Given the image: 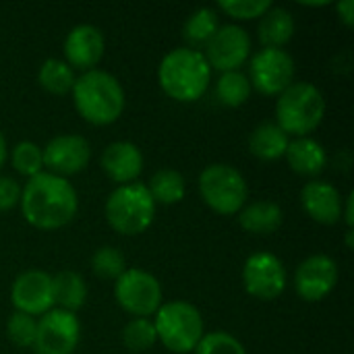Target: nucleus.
Segmentation results:
<instances>
[{"instance_id": "9", "label": "nucleus", "mask_w": 354, "mask_h": 354, "mask_svg": "<svg viewBox=\"0 0 354 354\" xmlns=\"http://www.w3.org/2000/svg\"><path fill=\"white\" fill-rule=\"evenodd\" d=\"M295 58L284 48H263L249 60L251 87L263 95H280L295 83Z\"/></svg>"}, {"instance_id": "35", "label": "nucleus", "mask_w": 354, "mask_h": 354, "mask_svg": "<svg viewBox=\"0 0 354 354\" xmlns=\"http://www.w3.org/2000/svg\"><path fill=\"white\" fill-rule=\"evenodd\" d=\"M336 12L338 17L342 19V23L346 27H353L354 25V0H342L336 4Z\"/></svg>"}, {"instance_id": "10", "label": "nucleus", "mask_w": 354, "mask_h": 354, "mask_svg": "<svg viewBox=\"0 0 354 354\" xmlns=\"http://www.w3.org/2000/svg\"><path fill=\"white\" fill-rule=\"evenodd\" d=\"M81 340V324L75 313L50 309L37 319L33 342L35 354H73Z\"/></svg>"}, {"instance_id": "32", "label": "nucleus", "mask_w": 354, "mask_h": 354, "mask_svg": "<svg viewBox=\"0 0 354 354\" xmlns=\"http://www.w3.org/2000/svg\"><path fill=\"white\" fill-rule=\"evenodd\" d=\"M6 334L10 342L19 348H33L37 334V319L25 313L15 311L6 322Z\"/></svg>"}, {"instance_id": "2", "label": "nucleus", "mask_w": 354, "mask_h": 354, "mask_svg": "<svg viewBox=\"0 0 354 354\" xmlns=\"http://www.w3.org/2000/svg\"><path fill=\"white\" fill-rule=\"evenodd\" d=\"M212 81V66L207 64L201 50L193 48H174L170 50L158 66V83L162 91L180 102H197Z\"/></svg>"}, {"instance_id": "5", "label": "nucleus", "mask_w": 354, "mask_h": 354, "mask_svg": "<svg viewBox=\"0 0 354 354\" xmlns=\"http://www.w3.org/2000/svg\"><path fill=\"white\" fill-rule=\"evenodd\" d=\"M106 220L122 236L145 232L156 220V203L143 183L116 187L106 199Z\"/></svg>"}, {"instance_id": "22", "label": "nucleus", "mask_w": 354, "mask_h": 354, "mask_svg": "<svg viewBox=\"0 0 354 354\" xmlns=\"http://www.w3.org/2000/svg\"><path fill=\"white\" fill-rule=\"evenodd\" d=\"M297 25L295 17L284 6H272L261 19H259V41L263 48H284L295 37Z\"/></svg>"}, {"instance_id": "30", "label": "nucleus", "mask_w": 354, "mask_h": 354, "mask_svg": "<svg viewBox=\"0 0 354 354\" xmlns=\"http://www.w3.org/2000/svg\"><path fill=\"white\" fill-rule=\"evenodd\" d=\"M91 270H93V274L97 278L116 282L127 270V259H124L122 251H118L116 247L106 245V247H100L91 255Z\"/></svg>"}, {"instance_id": "23", "label": "nucleus", "mask_w": 354, "mask_h": 354, "mask_svg": "<svg viewBox=\"0 0 354 354\" xmlns=\"http://www.w3.org/2000/svg\"><path fill=\"white\" fill-rule=\"evenodd\" d=\"M52 295L56 309L77 313L87 301V284L81 274L64 270L52 276Z\"/></svg>"}, {"instance_id": "19", "label": "nucleus", "mask_w": 354, "mask_h": 354, "mask_svg": "<svg viewBox=\"0 0 354 354\" xmlns=\"http://www.w3.org/2000/svg\"><path fill=\"white\" fill-rule=\"evenodd\" d=\"M284 158L288 160V166L301 174V176H319L324 172V168L328 166V153L326 147L311 139V137H297L290 139L288 149L284 153Z\"/></svg>"}, {"instance_id": "38", "label": "nucleus", "mask_w": 354, "mask_h": 354, "mask_svg": "<svg viewBox=\"0 0 354 354\" xmlns=\"http://www.w3.org/2000/svg\"><path fill=\"white\" fill-rule=\"evenodd\" d=\"M305 6H328L330 2H303Z\"/></svg>"}, {"instance_id": "27", "label": "nucleus", "mask_w": 354, "mask_h": 354, "mask_svg": "<svg viewBox=\"0 0 354 354\" xmlns=\"http://www.w3.org/2000/svg\"><path fill=\"white\" fill-rule=\"evenodd\" d=\"M77 77L75 71L60 58H48L37 71V83L54 95H66L73 91Z\"/></svg>"}, {"instance_id": "11", "label": "nucleus", "mask_w": 354, "mask_h": 354, "mask_svg": "<svg viewBox=\"0 0 354 354\" xmlns=\"http://www.w3.org/2000/svg\"><path fill=\"white\" fill-rule=\"evenodd\" d=\"M286 268L274 253H253L243 266L245 290L259 301H276L286 290Z\"/></svg>"}, {"instance_id": "1", "label": "nucleus", "mask_w": 354, "mask_h": 354, "mask_svg": "<svg viewBox=\"0 0 354 354\" xmlns=\"http://www.w3.org/2000/svg\"><path fill=\"white\" fill-rule=\"evenodd\" d=\"M19 205L23 218L33 228L56 230L73 222L79 209V197L66 178L44 170L25 183Z\"/></svg>"}, {"instance_id": "36", "label": "nucleus", "mask_w": 354, "mask_h": 354, "mask_svg": "<svg viewBox=\"0 0 354 354\" xmlns=\"http://www.w3.org/2000/svg\"><path fill=\"white\" fill-rule=\"evenodd\" d=\"M353 203H354V195L351 193L346 199H344V207H342V218H344V222H346V226H348V230H353Z\"/></svg>"}, {"instance_id": "3", "label": "nucleus", "mask_w": 354, "mask_h": 354, "mask_svg": "<svg viewBox=\"0 0 354 354\" xmlns=\"http://www.w3.org/2000/svg\"><path fill=\"white\" fill-rule=\"evenodd\" d=\"M73 102L83 120L93 127H108L124 112V89L120 81L100 68L77 77L73 85Z\"/></svg>"}, {"instance_id": "26", "label": "nucleus", "mask_w": 354, "mask_h": 354, "mask_svg": "<svg viewBox=\"0 0 354 354\" xmlns=\"http://www.w3.org/2000/svg\"><path fill=\"white\" fill-rule=\"evenodd\" d=\"M251 91H253L251 81L241 71L220 73V77L216 81V97L226 108L245 106L249 102V97H251Z\"/></svg>"}, {"instance_id": "12", "label": "nucleus", "mask_w": 354, "mask_h": 354, "mask_svg": "<svg viewBox=\"0 0 354 354\" xmlns=\"http://www.w3.org/2000/svg\"><path fill=\"white\" fill-rule=\"evenodd\" d=\"M205 60L220 73L239 71L251 56V37L241 25H220L205 46Z\"/></svg>"}, {"instance_id": "15", "label": "nucleus", "mask_w": 354, "mask_h": 354, "mask_svg": "<svg viewBox=\"0 0 354 354\" xmlns=\"http://www.w3.org/2000/svg\"><path fill=\"white\" fill-rule=\"evenodd\" d=\"M10 301L15 311L41 317L50 309H54L52 295V276L39 270H27L19 274L10 288Z\"/></svg>"}, {"instance_id": "6", "label": "nucleus", "mask_w": 354, "mask_h": 354, "mask_svg": "<svg viewBox=\"0 0 354 354\" xmlns=\"http://www.w3.org/2000/svg\"><path fill=\"white\" fill-rule=\"evenodd\" d=\"M153 328L158 340L174 354L193 353L205 334L203 315L187 301L162 303V307L156 311Z\"/></svg>"}, {"instance_id": "34", "label": "nucleus", "mask_w": 354, "mask_h": 354, "mask_svg": "<svg viewBox=\"0 0 354 354\" xmlns=\"http://www.w3.org/2000/svg\"><path fill=\"white\" fill-rule=\"evenodd\" d=\"M21 201V185L12 176H0V212H8Z\"/></svg>"}, {"instance_id": "37", "label": "nucleus", "mask_w": 354, "mask_h": 354, "mask_svg": "<svg viewBox=\"0 0 354 354\" xmlns=\"http://www.w3.org/2000/svg\"><path fill=\"white\" fill-rule=\"evenodd\" d=\"M6 158H8V145H6L4 133L0 131V170H2V166L6 164Z\"/></svg>"}, {"instance_id": "8", "label": "nucleus", "mask_w": 354, "mask_h": 354, "mask_svg": "<svg viewBox=\"0 0 354 354\" xmlns=\"http://www.w3.org/2000/svg\"><path fill=\"white\" fill-rule=\"evenodd\" d=\"M116 303L133 317H149L162 307V286L158 278L139 268H127L114 282Z\"/></svg>"}, {"instance_id": "25", "label": "nucleus", "mask_w": 354, "mask_h": 354, "mask_svg": "<svg viewBox=\"0 0 354 354\" xmlns=\"http://www.w3.org/2000/svg\"><path fill=\"white\" fill-rule=\"evenodd\" d=\"M218 29H220L218 12L207 6L197 8L195 12L189 15V19L185 21V27H183V37L189 44L187 48H193V50L205 48Z\"/></svg>"}, {"instance_id": "4", "label": "nucleus", "mask_w": 354, "mask_h": 354, "mask_svg": "<svg viewBox=\"0 0 354 354\" xmlns=\"http://www.w3.org/2000/svg\"><path fill=\"white\" fill-rule=\"evenodd\" d=\"M326 116L324 93L307 81H297L278 95L276 124L288 137H309Z\"/></svg>"}, {"instance_id": "31", "label": "nucleus", "mask_w": 354, "mask_h": 354, "mask_svg": "<svg viewBox=\"0 0 354 354\" xmlns=\"http://www.w3.org/2000/svg\"><path fill=\"white\" fill-rule=\"evenodd\" d=\"M195 354H247L243 342L228 332H207L195 346Z\"/></svg>"}, {"instance_id": "29", "label": "nucleus", "mask_w": 354, "mask_h": 354, "mask_svg": "<svg viewBox=\"0 0 354 354\" xmlns=\"http://www.w3.org/2000/svg\"><path fill=\"white\" fill-rule=\"evenodd\" d=\"M10 162H12V168L25 178H33L39 172H44L41 147L33 141H19L10 149Z\"/></svg>"}, {"instance_id": "28", "label": "nucleus", "mask_w": 354, "mask_h": 354, "mask_svg": "<svg viewBox=\"0 0 354 354\" xmlns=\"http://www.w3.org/2000/svg\"><path fill=\"white\" fill-rule=\"evenodd\" d=\"M156 342H158V334L149 317H133L122 330V344L131 353H145Z\"/></svg>"}, {"instance_id": "16", "label": "nucleus", "mask_w": 354, "mask_h": 354, "mask_svg": "<svg viewBox=\"0 0 354 354\" xmlns=\"http://www.w3.org/2000/svg\"><path fill=\"white\" fill-rule=\"evenodd\" d=\"M106 39L104 33L89 23H81L73 27L64 37V62L73 71H93L97 62L104 58Z\"/></svg>"}, {"instance_id": "21", "label": "nucleus", "mask_w": 354, "mask_h": 354, "mask_svg": "<svg viewBox=\"0 0 354 354\" xmlns=\"http://www.w3.org/2000/svg\"><path fill=\"white\" fill-rule=\"evenodd\" d=\"M290 137L272 120H266L253 129L249 135V151L263 162H276L284 158Z\"/></svg>"}, {"instance_id": "13", "label": "nucleus", "mask_w": 354, "mask_h": 354, "mask_svg": "<svg viewBox=\"0 0 354 354\" xmlns=\"http://www.w3.org/2000/svg\"><path fill=\"white\" fill-rule=\"evenodd\" d=\"M41 156L44 168H48L46 172L66 178L85 170L91 158V145L85 137L66 133L50 139L48 145L41 147Z\"/></svg>"}, {"instance_id": "24", "label": "nucleus", "mask_w": 354, "mask_h": 354, "mask_svg": "<svg viewBox=\"0 0 354 354\" xmlns=\"http://www.w3.org/2000/svg\"><path fill=\"white\" fill-rule=\"evenodd\" d=\"M153 203H162V205H174V203H180L185 199V193H187V183H185V176L178 172V170H172V168H162L158 170L149 183L145 185Z\"/></svg>"}, {"instance_id": "17", "label": "nucleus", "mask_w": 354, "mask_h": 354, "mask_svg": "<svg viewBox=\"0 0 354 354\" xmlns=\"http://www.w3.org/2000/svg\"><path fill=\"white\" fill-rule=\"evenodd\" d=\"M301 203L305 214L317 224L332 226L342 220L344 197L338 187L328 180L313 178L311 183H307L301 191Z\"/></svg>"}, {"instance_id": "18", "label": "nucleus", "mask_w": 354, "mask_h": 354, "mask_svg": "<svg viewBox=\"0 0 354 354\" xmlns=\"http://www.w3.org/2000/svg\"><path fill=\"white\" fill-rule=\"evenodd\" d=\"M102 170L104 174L120 185L137 183L143 172V153L131 141H114L102 153Z\"/></svg>"}, {"instance_id": "7", "label": "nucleus", "mask_w": 354, "mask_h": 354, "mask_svg": "<svg viewBox=\"0 0 354 354\" xmlns=\"http://www.w3.org/2000/svg\"><path fill=\"white\" fill-rule=\"evenodd\" d=\"M197 187L203 203L220 216L239 214L249 197L245 176L230 164H209L201 170Z\"/></svg>"}, {"instance_id": "33", "label": "nucleus", "mask_w": 354, "mask_h": 354, "mask_svg": "<svg viewBox=\"0 0 354 354\" xmlns=\"http://www.w3.org/2000/svg\"><path fill=\"white\" fill-rule=\"evenodd\" d=\"M220 10L236 21L261 19L274 4L270 0H220Z\"/></svg>"}, {"instance_id": "20", "label": "nucleus", "mask_w": 354, "mask_h": 354, "mask_svg": "<svg viewBox=\"0 0 354 354\" xmlns=\"http://www.w3.org/2000/svg\"><path fill=\"white\" fill-rule=\"evenodd\" d=\"M284 222L282 207L274 201H253L239 212V224L249 234H274Z\"/></svg>"}, {"instance_id": "14", "label": "nucleus", "mask_w": 354, "mask_h": 354, "mask_svg": "<svg viewBox=\"0 0 354 354\" xmlns=\"http://www.w3.org/2000/svg\"><path fill=\"white\" fill-rule=\"evenodd\" d=\"M338 266L330 255H311L299 263L295 274L297 295L307 303H319L338 286Z\"/></svg>"}]
</instances>
